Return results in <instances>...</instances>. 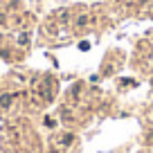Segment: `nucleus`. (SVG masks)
<instances>
[{
	"mask_svg": "<svg viewBox=\"0 0 153 153\" xmlns=\"http://www.w3.org/2000/svg\"><path fill=\"white\" fill-rule=\"evenodd\" d=\"M11 101V97H2V99H0V106H7Z\"/></svg>",
	"mask_w": 153,
	"mask_h": 153,
	"instance_id": "f257e3e1",
	"label": "nucleus"
}]
</instances>
